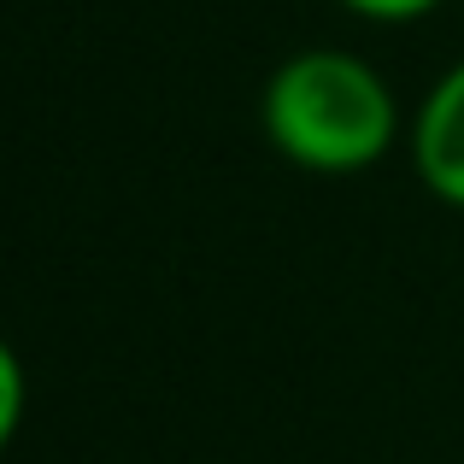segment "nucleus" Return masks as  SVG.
Listing matches in <instances>:
<instances>
[{"instance_id":"obj_2","label":"nucleus","mask_w":464,"mask_h":464,"mask_svg":"<svg viewBox=\"0 0 464 464\" xmlns=\"http://www.w3.org/2000/svg\"><path fill=\"white\" fill-rule=\"evenodd\" d=\"M406 136H411V165H418L423 188L464 212V59L453 71H441V82L423 94Z\"/></svg>"},{"instance_id":"obj_4","label":"nucleus","mask_w":464,"mask_h":464,"mask_svg":"<svg viewBox=\"0 0 464 464\" xmlns=\"http://www.w3.org/2000/svg\"><path fill=\"white\" fill-rule=\"evenodd\" d=\"M341 6L371 18V24H411V18H430L441 0H341Z\"/></svg>"},{"instance_id":"obj_3","label":"nucleus","mask_w":464,"mask_h":464,"mask_svg":"<svg viewBox=\"0 0 464 464\" xmlns=\"http://www.w3.org/2000/svg\"><path fill=\"white\" fill-rule=\"evenodd\" d=\"M24 406H30V382H24V359L12 353V341L0 335V459H6L12 435L24 423Z\"/></svg>"},{"instance_id":"obj_1","label":"nucleus","mask_w":464,"mask_h":464,"mask_svg":"<svg viewBox=\"0 0 464 464\" xmlns=\"http://www.w3.org/2000/svg\"><path fill=\"white\" fill-rule=\"evenodd\" d=\"M259 124L288 165L317 177H353L400 141V101L371 59L347 47H306L271 71Z\"/></svg>"}]
</instances>
